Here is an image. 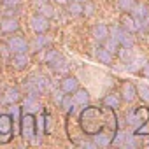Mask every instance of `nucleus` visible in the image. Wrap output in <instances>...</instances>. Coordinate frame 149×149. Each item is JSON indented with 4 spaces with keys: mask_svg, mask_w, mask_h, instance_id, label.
Masks as SVG:
<instances>
[{
    "mask_svg": "<svg viewBox=\"0 0 149 149\" xmlns=\"http://www.w3.org/2000/svg\"><path fill=\"white\" fill-rule=\"evenodd\" d=\"M79 125L83 132L90 137L102 130H112L116 132L118 128V119L114 114V109L111 107H83V112L79 116Z\"/></svg>",
    "mask_w": 149,
    "mask_h": 149,
    "instance_id": "obj_1",
    "label": "nucleus"
},
{
    "mask_svg": "<svg viewBox=\"0 0 149 149\" xmlns=\"http://www.w3.org/2000/svg\"><path fill=\"white\" fill-rule=\"evenodd\" d=\"M47 77L42 76V74H33V76L25 79V90L28 95H35L39 97L40 93H44L47 90Z\"/></svg>",
    "mask_w": 149,
    "mask_h": 149,
    "instance_id": "obj_2",
    "label": "nucleus"
},
{
    "mask_svg": "<svg viewBox=\"0 0 149 149\" xmlns=\"http://www.w3.org/2000/svg\"><path fill=\"white\" fill-rule=\"evenodd\" d=\"M128 125L135 128V135L146 126V123L149 121V107L142 105V107H135L130 114H128Z\"/></svg>",
    "mask_w": 149,
    "mask_h": 149,
    "instance_id": "obj_3",
    "label": "nucleus"
},
{
    "mask_svg": "<svg viewBox=\"0 0 149 149\" xmlns=\"http://www.w3.org/2000/svg\"><path fill=\"white\" fill-rule=\"evenodd\" d=\"M19 135H21L25 140H33V137L37 135L35 116H33L32 112L21 114V119H19Z\"/></svg>",
    "mask_w": 149,
    "mask_h": 149,
    "instance_id": "obj_4",
    "label": "nucleus"
},
{
    "mask_svg": "<svg viewBox=\"0 0 149 149\" xmlns=\"http://www.w3.org/2000/svg\"><path fill=\"white\" fill-rule=\"evenodd\" d=\"M14 133V121L9 112L0 114V144H7Z\"/></svg>",
    "mask_w": 149,
    "mask_h": 149,
    "instance_id": "obj_5",
    "label": "nucleus"
},
{
    "mask_svg": "<svg viewBox=\"0 0 149 149\" xmlns=\"http://www.w3.org/2000/svg\"><path fill=\"white\" fill-rule=\"evenodd\" d=\"M11 37L7 39V46L11 49V53H26L28 51V40L19 33V32H14V33H9Z\"/></svg>",
    "mask_w": 149,
    "mask_h": 149,
    "instance_id": "obj_6",
    "label": "nucleus"
},
{
    "mask_svg": "<svg viewBox=\"0 0 149 149\" xmlns=\"http://www.w3.org/2000/svg\"><path fill=\"white\" fill-rule=\"evenodd\" d=\"M109 35L114 37V39L119 42V46L133 47V37H132V33L126 32L125 28H121V26H112V28H109Z\"/></svg>",
    "mask_w": 149,
    "mask_h": 149,
    "instance_id": "obj_7",
    "label": "nucleus"
},
{
    "mask_svg": "<svg viewBox=\"0 0 149 149\" xmlns=\"http://www.w3.org/2000/svg\"><path fill=\"white\" fill-rule=\"evenodd\" d=\"M44 61H46L53 70H61V68L65 67V60H63V56H61L56 49H47V53H46V56H44Z\"/></svg>",
    "mask_w": 149,
    "mask_h": 149,
    "instance_id": "obj_8",
    "label": "nucleus"
},
{
    "mask_svg": "<svg viewBox=\"0 0 149 149\" xmlns=\"http://www.w3.org/2000/svg\"><path fill=\"white\" fill-rule=\"evenodd\" d=\"M30 23H32V30L35 33H46L49 30V18H46V16H42L39 13L32 16Z\"/></svg>",
    "mask_w": 149,
    "mask_h": 149,
    "instance_id": "obj_9",
    "label": "nucleus"
},
{
    "mask_svg": "<svg viewBox=\"0 0 149 149\" xmlns=\"http://www.w3.org/2000/svg\"><path fill=\"white\" fill-rule=\"evenodd\" d=\"M121 95V100L123 102H126V104H132L135 98H137V86L132 83V81H125L123 84H121V91H119Z\"/></svg>",
    "mask_w": 149,
    "mask_h": 149,
    "instance_id": "obj_10",
    "label": "nucleus"
},
{
    "mask_svg": "<svg viewBox=\"0 0 149 149\" xmlns=\"http://www.w3.org/2000/svg\"><path fill=\"white\" fill-rule=\"evenodd\" d=\"M114 135H116V132H112V130H102V132L95 133L91 139H93V144H95V146L107 147L109 144L114 142Z\"/></svg>",
    "mask_w": 149,
    "mask_h": 149,
    "instance_id": "obj_11",
    "label": "nucleus"
},
{
    "mask_svg": "<svg viewBox=\"0 0 149 149\" xmlns=\"http://www.w3.org/2000/svg\"><path fill=\"white\" fill-rule=\"evenodd\" d=\"M0 32L2 33H14L19 32V19L18 18H9V16H2L0 19Z\"/></svg>",
    "mask_w": 149,
    "mask_h": 149,
    "instance_id": "obj_12",
    "label": "nucleus"
},
{
    "mask_svg": "<svg viewBox=\"0 0 149 149\" xmlns=\"http://www.w3.org/2000/svg\"><path fill=\"white\" fill-rule=\"evenodd\" d=\"M9 61H11V67L14 70H25L30 65V56L26 53H13Z\"/></svg>",
    "mask_w": 149,
    "mask_h": 149,
    "instance_id": "obj_13",
    "label": "nucleus"
},
{
    "mask_svg": "<svg viewBox=\"0 0 149 149\" xmlns=\"http://www.w3.org/2000/svg\"><path fill=\"white\" fill-rule=\"evenodd\" d=\"M119 26L121 28H125L126 32H130V33H137L140 28H139V23H137V19L130 14V13H123V16H121V19H119Z\"/></svg>",
    "mask_w": 149,
    "mask_h": 149,
    "instance_id": "obj_14",
    "label": "nucleus"
},
{
    "mask_svg": "<svg viewBox=\"0 0 149 149\" xmlns=\"http://www.w3.org/2000/svg\"><path fill=\"white\" fill-rule=\"evenodd\" d=\"M77 88H79V81L76 76H65L60 83V90L63 93H74Z\"/></svg>",
    "mask_w": 149,
    "mask_h": 149,
    "instance_id": "obj_15",
    "label": "nucleus"
},
{
    "mask_svg": "<svg viewBox=\"0 0 149 149\" xmlns=\"http://www.w3.org/2000/svg\"><path fill=\"white\" fill-rule=\"evenodd\" d=\"M72 98H74V104L79 105V107L90 105V93H88L84 88H77L76 91L72 93Z\"/></svg>",
    "mask_w": 149,
    "mask_h": 149,
    "instance_id": "obj_16",
    "label": "nucleus"
},
{
    "mask_svg": "<svg viewBox=\"0 0 149 149\" xmlns=\"http://www.w3.org/2000/svg\"><path fill=\"white\" fill-rule=\"evenodd\" d=\"M91 37L98 42H104L107 37H109V26L104 25V23H97L93 28H91Z\"/></svg>",
    "mask_w": 149,
    "mask_h": 149,
    "instance_id": "obj_17",
    "label": "nucleus"
},
{
    "mask_svg": "<svg viewBox=\"0 0 149 149\" xmlns=\"http://www.w3.org/2000/svg\"><path fill=\"white\" fill-rule=\"evenodd\" d=\"M19 100H21V90L18 86H11L4 91V102L6 104L11 105V104H18Z\"/></svg>",
    "mask_w": 149,
    "mask_h": 149,
    "instance_id": "obj_18",
    "label": "nucleus"
},
{
    "mask_svg": "<svg viewBox=\"0 0 149 149\" xmlns=\"http://www.w3.org/2000/svg\"><path fill=\"white\" fill-rule=\"evenodd\" d=\"M95 58L104 65H112V53L109 49H105L104 46H98L95 49Z\"/></svg>",
    "mask_w": 149,
    "mask_h": 149,
    "instance_id": "obj_19",
    "label": "nucleus"
},
{
    "mask_svg": "<svg viewBox=\"0 0 149 149\" xmlns=\"http://www.w3.org/2000/svg\"><path fill=\"white\" fill-rule=\"evenodd\" d=\"M40 107V104H39V100H37V97L35 95H26L25 97V104H23V111L25 112H32L33 114V111H37Z\"/></svg>",
    "mask_w": 149,
    "mask_h": 149,
    "instance_id": "obj_20",
    "label": "nucleus"
},
{
    "mask_svg": "<svg viewBox=\"0 0 149 149\" xmlns=\"http://www.w3.org/2000/svg\"><path fill=\"white\" fill-rule=\"evenodd\" d=\"M102 104H104L105 107H111V109H118V107L121 105V97H119L118 93H109V95H105V97H104Z\"/></svg>",
    "mask_w": 149,
    "mask_h": 149,
    "instance_id": "obj_21",
    "label": "nucleus"
},
{
    "mask_svg": "<svg viewBox=\"0 0 149 149\" xmlns=\"http://www.w3.org/2000/svg\"><path fill=\"white\" fill-rule=\"evenodd\" d=\"M130 14H132V16L137 19V23H139V21H142V19H144V18H146L149 13H147L146 6H142V4H135V7L130 11Z\"/></svg>",
    "mask_w": 149,
    "mask_h": 149,
    "instance_id": "obj_22",
    "label": "nucleus"
},
{
    "mask_svg": "<svg viewBox=\"0 0 149 149\" xmlns=\"http://www.w3.org/2000/svg\"><path fill=\"white\" fill-rule=\"evenodd\" d=\"M74 98L70 97V93H63V97H61V100H60V107L65 111V112H72V109H74Z\"/></svg>",
    "mask_w": 149,
    "mask_h": 149,
    "instance_id": "obj_23",
    "label": "nucleus"
},
{
    "mask_svg": "<svg viewBox=\"0 0 149 149\" xmlns=\"http://www.w3.org/2000/svg\"><path fill=\"white\" fill-rule=\"evenodd\" d=\"M37 13L42 14V16H46V18H53L54 16V9H53V6L49 2H44V4L37 6Z\"/></svg>",
    "mask_w": 149,
    "mask_h": 149,
    "instance_id": "obj_24",
    "label": "nucleus"
},
{
    "mask_svg": "<svg viewBox=\"0 0 149 149\" xmlns=\"http://www.w3.org/2000/svg\"><path fill=\"white\" fill-rule=\"evenodd\" d=\"M68 13L72 16H81L83 14V2H76V0H70V4H68Z\"/></svg>",
    "mask_w": 149,
    "mask_h": 149,
    "instance_id": "obj_25",
    "label": "nucleus"
},
{
    "mask_svg": "<svg viewBox=\"0 0 149 149\" xmlns=\"http://www.w3.org/2000/svg\"><path fill=\"white\" fill-rule=\"evenodd\" d=\"M116 53L119 54L121 61H125V63H130V60H132V47H125V46H119Z\"/></svg>",
    "mask_w": 149,
    "mask_h": 149,
    "instance_id": "obj_26",
    "label": "nucleus"
},
{
    "mask_svg": "<svg viewBox=\"0 0 149 149\" xmlns=\"http://www.w3.org/2000/svg\"><path fill=\"white\" fill-rule=\"evenodd\" d=\"M137 4V0H118V7L121 13H130Z\"/></svg>",
    "mask_w": 149,
    "mask_h": 149,
    "instance_id": "obj_27",
    "label": "nucleus"
},
{
    "mask_svg": "<svg viewBox=\"0 0 149 149\" xmlns=\"http://www.w3.org/2000/svg\"><path fill=\"white\" fill-rule=\"evenodd\" d=\"M95 11H97V6L91 2V0H86V2H83V14H84L86 18L93 16V14H95Z\"/></svg>",
    "mask_w": 149,
    "mask_h": 149,
    "instance_id": "obj_28",
    "label": "nucleus"
},
{
    "mask_svg": "<svg viewBox=\"0 0 149 149\" xmlns=\"http://www.w3.org/2000/svg\"><path fill=\"white\" fill-rule=\"evenodd\" d=\"M104 44H105L104 47H105V49H109L111 53H116V51H118V47H119V42H118L114 37H111V35L104 40Z\"/></svg>",
    "mask_w": 149,
    "mask_h": 149,
    "instance_id": "obj_29",
    "label": "nucleus"
},
{
    "mask_svg": "<svg viewBox=\"0 0 149 149\" xmlns=\"http://www.w3.org/2000/svg\"><path fill=\"white\" fill-rule=\"evenodd\" d=\"M137 97H140L144 102H149V86L147 84H139L137 86Z\"/></svg>",
    "mask_w": 149,
    "mask_h": 149,
    "instance_id": "obj_30",
    "label": "nucleus"
},
{
    "mask_svg": "<svg viewBox=\"0 0 149 149\" xmlns=\"http://www.w3.org/2000/svg\"><path fill=\"white\" fill-rule=\"evenodd\" d=\"M35 125H37V130L44 135V133H46V112H40V114L35 118Z\"/></svg>",
    "mask_w": 149,
    "mask_h": 149,
    "instance_id": "obj_31",
    "label": "nucleus"
},
{
    "mask_svg": "<svg viewBox=\"0 0 149 149\" xmlns=\"http://www.w3.org/2000/svg\"><path fill=\"white\" fill-rule=\"evenodd\" d=\"M51 44V40H49V37H46L44 33H39V37L35 39V46L37 47H47Z\"/></svg>",
    "mask_w": 149,
    "mask_h": 149,
    "instance_id": "obj_32",
    "label": "nucleus"
},
{
    "mask_svg": "<svg viewBox=\"0 0 149 149\" xmlns=\"http://www.w3.org/2000/svg\"><path fill=\"white\" fill-rule=\"evenodd\" d=\"M18 14H19V6H16V7H6L2 11V16H9V18H18Z\"/></svg>",
    "mask_w": 149,
    "mask_h": 149,
    "instance_id": "obj_33",
    "label": "nucleus"
},
{
    "mask_svg": "<svg viewBox=\"0 0 149 149\" xmlns=\"http://www.w3.org/2000/svg\"><path fill=\"white\" fill-rule=\"evenodd\" d=\"M0 4L4 7H16V6H21V0H0Z\"/></svg>",
    "mask_w": 149,
    "mask_h": 149,
    "instance_id": "obj_34",
    "label": "nucleus"
},
{
    "mask_svg": "<svg viewBox=\"0 0 149 149\" xmlns=\"http://www.w3.org/2000/svg\"><path fill=\"white\" fill-rule=\"evenodd\" d=\"M0 54L4 58H11V49H9L7 44H0Z\"/></svg>",
    "mask_w": 149,
    "mask_h": 149,
    "instance_id": "obj_35",
    "label": "nucleus"
},
{
    "mask_svg": "<svg viewBox=\"0 0 149 149\" xmlns=\"http://www.w3.org/2000/svg\"><path fill=\"white\" fill-rule=\"evenodd\" d=\"M140 74H142L144 77H147V79H149V61H147L146 65H142V70H140Z\"/></svg>",
    "mask_w": 149,
    "mask_h": 149,
    "instance_id": "obj_36",
    "label": "nucleus"
},
{
    "mask_svg": "<svg viewBox=\"0 0 149 149\" xmlns=\"http://www.w3.org/2000/svg\"><path fill=\"white\" fill-rule=\"evenodd\" d=\"M76 2H86V0H76Z\"/></svg>",
    "mask_w": 149,
    "mask_h": 149,
    "instance_id": "obj_37",
    "label": "nucleus"
}]
</instances>
